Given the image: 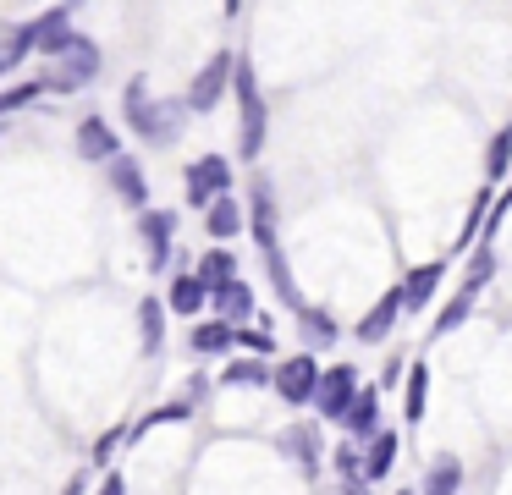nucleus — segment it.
<instances>
[{
    "label": "nucleus",
    "mask_w": 512,
    "mask_h": 495,
    "mask_svg": "<svg viewBox=\"0 0 512 495\" xmlns=\"http://www.w3.org/2000/svg\"><path fill=\"white\" fill-rule=\"evenodd\" d=\"M182 110H188V99H149L144 94V83H133L127 88V121H133V132L138 138H149V143H177V132H182Z\"/></svg>",
    "instance_id": "f257e3e1"
},
{
    "label": "nucleus",
    "mask_w": 512,
    "mask_h": 495,
    "mask_svg": "<svg viewBox=\"0 0 512 495\" xmlns=\"http://www.w3.org/2000/svg\"><path fill=\"white\" fill-rule=\"evenodd\" d=\"M237 105H243V132H237V154L254 160L265 149V99H259V83H254V66L237 61Z\"/></svg>",
    "instance_id": "f03ea898"
},
{
    "label": "nucleus",
    "mask_w": 512,
    "mask_h": 495,
    "mask_svg": "<svg viewBox=\"0 0 512 495\" xmlns=\"http://www.w3.org/2000/svg\"><path fill=\"white\" fill-rule=\"evenodd\" d=\"M100 72V50H94V39H72L67 50L56 55V72L45 77V88H56V94H72V88H83L89 77Z\"/></svg>",
    "instance_id": "7ed1b4c3"
},
{
    "label": "nucleus",
    "mask_w": 512,
    "mask_h": 495,
    "mask_svg": "<svg viewBox=\"0 0 512 495\" xmlns=\"http://www.w3.org/2000/svg\"><path fill=\"white\" fill-rule=\"evenodd\" d=\"M226 187H232V165H226L221 154L193 160V171H188V204L193 209H204V215H210V209L226 198Z\"/></svg>",
    "instance_id": "20e7f679"
},
{
    "label": "nucleus",
    "mask_w": 512,
    "mask_h": 495,
    "mask_svg": "<svg viewBox=\"0 0 512 495\" xmlns=\"http://www.w3.org/2000/svg\"><path fill=\"white\" fill-rule=\"evenodd\" d=\"M490 270H496V259H490V253H479V259H474V270H468V281L457 286V292H452V303L441 308V319H435V341H441V336H452V330L463 325L468 314H474V297H479V286L490 281Z\"/></svg>",
    "instance_id": "39448f33"
},
{
    "label": "nucleus",
    "mask_w": 512,
    "mask_h": 495,
    "mask_svg": "<svg viewBox=\"0 0 512 495\" xmlns=\"http://www.w3.org/2000/svg\"><path fill=\"white\" fill-rule=\"evenodd\" d=\"M358 402V369L353 363H336V369H325L320 380V396H314V407H320V418H331V424H342L347 413H353Z\"/></svg>",
    "instance_id": "423d86ee"
},
{
    "label": "nucleus",
    "mask_w": 512,
    "mask_h": 495,
    "mask_svg": "<svg viewBox=\"0 0 512 495\" xmlns=\"http://www.w3.org/2000/svg\"><path fill=\"white\" fill-rule=\"evenodd\" d=\"M320 363L309 358V352H298V358H287L276 369V391H281V402H292V407H303V402H314L320 396Z\"/></svg>",
    "instance_id": "0eeeda50"
},
{
    "label": "nucleus",
    "mask_w": 512,
    "mask_h": 495,
    "mask_svg": "<svg viewBox=\"0 0 512 495\" xmlns=\"http://www.w3.org/2000/svg\"><path fill=\"white\" fill-rule=\"evenodd\" d=\"M232 77H237V61H232V55H226V50L210 55V61H204V72L193 77V88H188V110H199V116H204V110H215Z\"/></svg>",
    "instance_id": "6e6552de"
},
{
    "label": "nucleus",
    "mask_w": 512,
    "mask_h": 495,
    "mask_svg": "<svg viewBox=\"0 0 512 495\" xmlns=\"http://www.w3.org/2000/svg\"><path fill=\"white\" fill-rule=\"evenodd\" d=\"M28 50H39V22H0V77L17 72Z\"/></svg>",
    "instance_id": "1a4fd4ad"
},
{
    "label": "nucleus",
    "mask_w": 512,
    "mask_h": 495,
    "mask_svg": "<svg viewBox=\"0 0 512 495\" xmlns=\"http://www.w3.org/2000/svg\"><path fill=\"white\" fill-rule=\"evenodd\" d=\"M78 154H83V160H94V165H111V160H122V143H116V132L105 127L100 116H89L78 127Z\"/></svg>",
    "instance_id": "9d476101"
},
{
    "label": "nucleus",
    "mask_w": 512,
    "mask_h": 495,
    "mask_svg": "<svg viewBox=\"0 0 512 495\" xmlns=\"http://www.w3.org/2000/svg\"><path fill=\"white\" fill-rule=\"evenodd\" d=\"M144 242H149V270H166L171 259V231H177V220L166 215V209H144Z\"/></svg>",
    "instance_id": "9b49d317"
},
{
    "label": "nucleus",
    "mask_w": 512,
    "mask_h": 495,
    "mask_svg": "<svg viewBox=\"0 0 512 495\" xmlns=\"http://www.w3.org/2000/svg\"><path fill=\"white\" fill-rule=\"evenodd\" d=\"M441 281H446V264L441 259H435V264H413L408 281H402V308H413V314H419V308L435 297V286H441Z\"/></svg>",
    "instance_id": "f8f14e48"
},
{
    "label": "nucleus",
    "mask_w": 512,
    "mask_h": 495,
    "mask_svg": "<svg viewBox=\"0 0 512 495\" xmlns=\"http://www.w3.org/2000/svg\"><path fill=\"white\" fill-rule=\"evenodd\" d=\"M204 303H210V286L199 281V270H182L177 281H171V297H166V308H171V314H188V319H193Z\"/></svg>",
    "instance_id": "ddd939ff"
},
{
    "label": "nucleus",
    "mask_w": 512,
    "mask_h": 495,
    "mask_svg": "<svg viewBox=\"0 0 512 495\" xmlns=\"http://www.w3.org/2000/svg\"><path fill=\"white\" fill-rule=\"evenodd\" d=\"M397 314H402V286H397V292H380V303L358 319V336H364V341H386V330L397 325Z\"/></svg>",
    "instance_id": "4468645a"
},
{
    "label": "nucleus",
    "mask_w": 512,
    "mask_h": 495,
    "mask_svg": "<svg viewBox=\"0 0 512 495\" xmlns=\"http://www.w3.org/2000/svg\"><path fill=\"white\" fill-rule=\"evenodd\" d=\"M72 39H78V33H72V11L67 6H56V11L39 17V50H45V55H61Z\"/></svg>",
    "instance_id": "2eb2a0df"
},
{
    "label": "nucleus",
    "mask_w": 512,
    "mask_h": 495,
    "mask_svg": "<svg viewBox=\"0 0 512 495\" xmlns=\"http://www.w3.org/2000/svg\"><path fill=\"white\" fill-rule=\"evenodd\" d=\"M105 176H111V187L127 198V204H138V209L149 204V187H144V176H138V160H127V154H122V160L105 165Z\"/></svg>",
    "instance_id": "dca6fc26"
},
{
    "label": "nucleus",
    "mask_w": 512,
    "mask_h": 495,
    "mask_svg": "<svg viewBox=\"0 0 512 495\" xmlns=\"http://www.w3.org/2000/svg\"><path fill=\"white\" fill-rule=\"evenodd\" d=\"M204 226H210V237H243V226H248V215H243V204H237V198L232 193H226L221 198V204H215L210 209V215H204Z\"/></svg>",
    "instance_id": "f3484780"
},
{
    "label": "nucleus",
    "mask_w": 512,
    "mask_h": 495,
    "mask_svg": "<svg viewBox=\"0 0 512 495\" xmlns=\"http://www.w3.org/2000/svg\"><path fill=\"white\" fill-rule=\"evenodd\" d=\"M210 297H215V308H221V319H226V325H237V319H248V314H254V292H248L243 281L215 286Z\"/></svg>",
    "instance_id": "a211bd4d"
},
{
    "label": "nucleus",
    "mask_w": 512,
    "mask_h": 495,
    "mask_svg": "<svg viewBox=\"0 0 512 495\" xmlns=\"http://www.w3.org/2000/svg\"><path fill=\"white\" fill-rule=\"evenodd\" d=\"M138 330H144V352L155 358L160 341H166V303H160V297H144V303H138Z\"/></svg>",
    "instance_id": "6ab92c4d"
},
{
    "label": "nucleus",
    "mask_w": 512,
    "mask_h": 495,
    "mask_svg": "<svg viewBox=\"0 0 512 495\" xmlns=\"http://www.w3.org/2000/svg\"><path fill=\"white\" fill-rule=\"evenodd\" d=\"M342 424H347V435H353V440H369V435H375V424H380V396L375 391H358L353 413H347Z\"/></svg>",
    "instance_id": "aec40b11"
},
{
    "label": "nucleus",
    "mask_w": 512,
    "mask_h": 495,
    "mask_svg": "<svg viewBox=\"0 0 512 495\" xmlns=\"http://www.w3.org/2000/svg\"><path fill=\"white\" fill-rule=\"evenodd\" d=\"M457 484H463V462H457V457H441L430 473H424V490H419V495H457Z\"/></svg>",
    "instance_id": "412c9836"
},
{
    "label": "nucleus",
    "mask_w": 512,
    "mask_h": 495,
    "mask_svg": "<svg viewBox=\"0 0 512 495\" xmlns=\"http://www.w3.org/2000/svg\"><path fill=\"white\" fill-rule=\"evenodd\" d=\"M193 352H226L237 341V325H226V319H210V325H193Z\"/></svg>",
    "instance_id": "4be33fe9"
},
{
    "label": "nucleus",
    "mask_w": 512,
    "mask_h": 495,
    "mask_svg": "<svg viewBox=\"0 0 512 495\" xmlns=\"http://www.w3.org/2000/svg\"><path fill=\"white\" fill-rule=\"evenodd\" d=\"M298 330H303V341H309V347H331V341H336V319L325 314V308H303Z\"/></svg>",
    "instance_id": "5701e85b"
},
{
    "label": "nucleus",
    "mask_w": 512,
    "mask_h": 495,
    "mask_svg": "<svg viewBox=\"0 0 512 495\" xmlns=\"http://www.w3.org/2000/svg\"><path fill=\"white\" fill-rule=\"evenodd\" d=\"M221 380H226V385H276V374H270L259 358H232Z\"/></svg>",
    "instance_id": "b1692460"
},
{
    "label": "nucleus",
    "mask_w": 512,
    "mask_h": 495,
    "mask_svg": "<svg viewBox=\"0 0 512 495\" xmlns=\"http://www.w3.org/2000/svg\"><path fill=\"white\" fill-rule=\"evenodd\" d=\"M391 462H397V435H375V446L364 457V479H386Z\"/></svg>",
    "instance_id": "393cba45"
},
{
    "label": "nucleus",
    "mask_w": 512,
    "mask_h": 495,
    "mask_svg": "<svg viewBox=\"0 0 512 495\" xmlns=\"http://www.w3.org/2000/svg\"><path fill=\"white\" fill-rule=\"evenodd\" d=\"M199 281L210 286V292H215V286H226V281H237V259H232L226 248H215L210 259L199 264Z\"/></svg>",
    "instance_id": "a878e982"
},
{
    "label": "nucleus",
    "mask_w": 512,
    "mask_h": 495,
    "mask_svg": "<svg viewBox=\"0 0 512 495\" xmlns=\"http://www.w3.org/2000/svg\"><path fill=\"white\" fill-rule=\"evenodd\" d=\"M424 391H430V374H424V363H413L408 391H402V413H408V424H419V418H424Z\"/></svg>",
    "instance_id": "bb28decb"
},
{
    "label": "nucleus",
    "mask_w": 512,
    "mask_h": 495,
    "mask_svg": "<svg viewBox=\"0 0 512 495\" xmlns=\"http://www.w3.org/2000/svg\"><path fill=\"white\" fill-rule=\"evenodd\" d=\"M512 165V127H501L496 138H490V160H485V176L490 182H501V171Z\"/></svg>",
    "instance_id": "cd10ccee"
},
{
    "label": "nucleus",
    "mask_w": 512,
    "mask_h": 495,
    "mask_svg": "<svg viewBox=\"0 0 512 495\" xmlns=\"http://www.w3.org/2000/svg\"><path fill=\"white\" fill-rule=\"evenodd\" d=\"M336 473L347 479V490H358V484H364V457H358V446H353V440H347V446L336 451Z\"/></svg>",
    "instance_id": "c85d7f7f"
},
{
    "label": "nucleus",
    "mask_w": 512,
    "mask_h": 495,
    "mask_svg": "<svg viewBox=\"0 0 512 495\" xmlns=\"http://www.w3.org/2000/svg\"><path fill=\"white\" fill-rule=\"evenodd\" d=\"M287 446L303 457V468H309V473L320 468V457H314V429H309V424H303V429H292V435H287Z\"/></svg>",
    "instance_id": "c756f323"
},
{
    "label": "nucleus",
    "mask_w": 512,
    "mask_h": 495,
    "mask_svg": "<svg viewBox=\"0 0 512 495\" xmlns=\"http://www.w3.org/2000/svg\"><path fill=\"white\" fill-rule=\"evenodd\" d=\"M39 88H45V83H23V88H12V94H0V116H12L17 105H28V99H34Z\"/></svg>",
    "instance_id": "7c9ffc66"
},
{
    "label": "nucleus",
    "mask_w": 512,
    "mask_h": 495,
    "mask_svg": "<svg viewBox=\"0 0 512 495\" xmlns=\"http://www.w3.org/2000/svg\"><path fill=\"white\" fill-rule=\"evenodd\" d=\"M237 341H243V347H254V352H270V336H265V330H237Z\"/></svg>",
    "instance_id": "2f4dec72"
},
{
    "label": "nucleus",
    "mask_w": 512,
    "mask_h": 495,
    "mask_svg": "<svg viewBox=\"0 0 512 495\" xmlns=\"http://www.w3.org/2000/svg\"><path fill=\"white\" fill-rule=\"evenodd\" d=\"M122 440H127V435H105V440H100V446H94V462H111V451H116V446H122Z\"/></svg>",
    "instance_id": "473e14b6"
},
{
    "label": "nucleus",
    "mask_w": 512,
    "mask_h": 495,
    "mask_svg": "<svg viewBox=\"0 0 512 495\" xmlns=\"http://www.w3.org/2000/svg\"><path fill=\"white\" fill-rule=\"evenodd\" d=\"M100 495H127V484H122V473H105V484H100Z\"/></svg>",
    "instance_id": "72a5a7b5"
},
{
    "label": "nucleus",
    "mask_w": 512,
    "mask_h": 495,
    "mask_svg": "<svg viewBox=\"0 0 512 495\" xmlns=\"http://www.w3.org/2000/svg\"><path fill=\"white\" fill-rule=\"evenodd\" d=\"M397 495H419V490H397Z\"/></svg>",
    "instance_id": "f704fd0d"
},
{
    "label": "nucleus",
    "mask_w": 512,
    "mask_h": 495,
    "mask_svg": "<svg viewBox=\"0 0 512 495\" xmlns=\"http://www.w3.org/2000/svg\"><path fill=\"white\" fill-rule=\"evenodd\" d=\"M347 495H364V490H347Z\"/></svg>",
    "instance_id": "c9c22d12"
}]
</instances>
